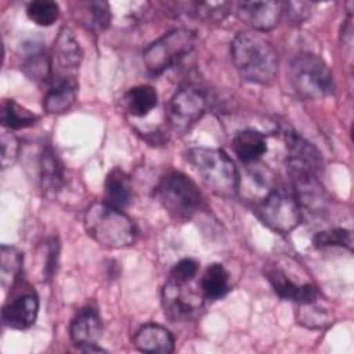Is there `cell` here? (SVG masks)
I'll list each match as a JSON object with an SVG mask.
<instances>
[{
  "instance_id": "obj_23",
  "label": "cell",
  "mask_w": 354,
  "mask_h": 354,
  "mask_svg": "<svg viewBox=\"0 0 354 354\" xmlns=\"http://www.w3.org/2000/svg\"><path fill=\"white\" fill-rule=\"evenodd\" d=\"M158 104V93L152 86L140 84L131 87L124 95V105L130 115L142 118L148 115Z\"/></svg>"
},
{
  "instance_id": "obj_29",
  "label": "cell",
  "mask_w": 354,
  "mask_h": 354,
  "mask_svg": "<svg viewBox=\"0 0 354 354\" xmlns=\"http://www.w3.org/2000/svg\"><path fill=\"white\" fill-rule=\"evenodd\" d=\"M194 7V14L206 22H220L230 12V3L227 1L195 3Z\"/></svg>"
},
{
  "instance_id": "obj_27",
  "label": "cell",
  "mask_w": 354,
  "mask_h": 354,
  "mask_svg": "<svg viewBox=\"0 0 354 354\" xmlns=\"http://www.w3.org/2000/svg\"><path fill=\"white\" fill-rule=\"evenodd\" d=\"M26 14L39 26H50L59 17V7L51 0H36L28 4Z\"/></svg>"
},
{
  "instance_id": "obj_31",
  "label": "cell",
  "mask_w": 354,
  "mask_h": 354,
  "mask_svg": "<svg viewBox=\"0 0 354 354\" xmlns=\"http://www.w3.org/2000/svg\"><path fill=\"white\" fill-rule=\"evenodd\" d=\"M196 272L198 263L194 259L185 257L174 264V267L170 271V279L180 283H188L196 275Z\"/></svg>"
},
{
  "instance_id": "obj_33",
  "label": "cell",
  "mask_w": 354,
  "mask_h": 354,
  "mask_svg": "<svg viewBox=\"0 0 354 354\" xmlns=\"http://www.w3.org/2000/svg\"><path fill=\"white\" fill-rule=\"evenodd\" d=\"M58 253H59V243L55 238L50 241L48 250H47V260H46V267H44V278L50 279L53 278L55 270H57V263H58Z\"/></svg>"
},
{
  "instance_id": "obj_7",
  "label": "cell",
  "mask_w": 354,
  "mask_h": 354,
  "mask_svg": "<svg viewBox=\"0 0 354 354\" xmlns=\"http://www.w3.org/2000/svg\"><path fill=\"white\" fill-rule=\"evenodd\" d=\"M257 216L270 230L278 234H289L299 225L301 212L293 194L275 189L259 203Z\"/></svg>"
},
{
  "instance_id": "obj_4",
  "label": "cell",
  "mask_w": 354,
  "mask_h": 354,
  "mask_svg": "<svg viewBox=\"0 0 354 354\" xmlns=\"http://www.w3.org/2000/svg\"><path fill=\"white\" fill-rule=\"evenodd\" d=\"M155 198L177 221L189 220L202 206V194L198 185L181 171L163 174L155 188Z\"/></svg>"
},
{
  "instance_id": "obj_15",
  "label": "cell",
  "mask_w": 354,
  "mask_h": 354,
  "mask_svg": "<svg viewBox=\"0 0 354 354\" xmlns=\"http://www.w3.org/2000/svg\"><path fill=\"white\" fill-rule=\"evenodd\" d=\"M39 313V299L35 293H25L10 300L1 310L3 324L12 329L30 328Z\"/></svg>"
},
{
  "instance_id": "obj_9",
  "label": "cell",
  "mask_w": 354,
  "mask_h": 354,
  "mask_svg": "<svg viewBox=\"0 0 354 354\" xmlns=\"http://www.w3.org/2000/svg\"><path fill=\"white\" fill-rule=\"evenodd\" d=\"M288 158L286 169L290 177L300 174H317L322 166V156L319 151L308 142L306 138L299 136L296 131L283 130L282 131Z\"/></svg>"
},
{
  "instance_id": "obj_30",
  "label": "cell",
  "mask_w": 354,
  "mask_h": 354,
  "mask_svg": "<svg viewBox=\"0 0 354 354\" xmlns=\"http://www.w3.org/2000/svg\"><path fill=\"white\" fill-rule=\"evenodd\" d=\"M301 310L299 314V322L307 328H324L330 324V315L328 311L315 306V300L307 304H300Z\"/></svg>"
},
{
  "instance_id": "obj_3",
  "label": "cell",
  "mask_w": 354,
  "mask_h": 354,
  "mask_svg": "<svg viewBox=\"0 0 354 354\" xmlns=\"http://www.w3.org/2000/svg\"><path fill=\"white\" fill-rule=\"evenodd\" d=\"M84 228L100 245L120 249L134 243L137 228L133 220L105 202L91 203L84 213Z\"/></svg>"
},
{
  "instance_id": "obj_6",
  "label": "cell",
  "mask_w": 354,
  "mask_h": 354,
  "mask_svg": "<svg viewBox=\"0 0 354 354\" xmlns=\"http://www.w3.org/2000/svg\"><path fill=\"white\" fill-rule=\"evenodd\" d=\"M195 44L196 35L189 29L178 28L165 33L152 41L142 53L147 71L152 75L165 72L187 57L194 50Z\"/></svg>"
},
{
  "instance_id": "obj_25",
  "label": "cell",
  "mask_w": 354,
  "mask_h": 354,
  "mask_svg": "<svg viewBox=\"0 0 354 354\" xmlns=\"http://www.w3.org/2000/svg\"><path fill=\"white\" fill-rule=\"evenodd\" d=\"M39 116L14 100H4L1 104V124L8 130H19L33 126Z\"/></svg>"
},
{
  "instance_id": "obj_20",
  "label": "cell",
  "mask_w": 354,
  "mask_h": 354,
  "mask_svg": "<svg viewBox=\"0 0 354 354\" xmlns=\"http://www.w3.org/2000/svg\"><path fill=\"white\" fill-rule=\"evenodd\" d=\"M232 148L241 162L253 163L267 152V140L263 133L246 129L236 133L232 140Z\"/></svg>"
},
{
  "instance_id": "obj_12",
  "label": "cell",
  "mask_w": 354,
  "mask_h": 354,
  "mask_svg": "<svg viewBox=\"0 0 354 354\" xmlns=\"http://www.w3.org/2000/svg\"><path fill=\"white\" fill-rule=\"evenodd\" d=\"M238 18L256 32H266L275 28L283 15L281 1H243L238 4Z\"/></svg>"
},
{
  "instance_id": "obj_22",
  "label": "cell",
  "mask_w": 354,
  "mask_h": 354,
  "mask_svg": "<svg viewBox=\"0 0 354 354\" xmlns=\"http://www.w3.org/2000/svg\"><path fill=\"white\" fill-rule=\"evenodd\" d=\"M201 290L209 300H218L230 290V275L223 264H210L202 275Z\"/></svg>"
},
{
  "instance_id": "obj_19",
  "label": "cell",
  "mask_w": 354,
  "mask_h": 354,
  "mask_svg": "<svg viewBox=\"0 0 354 354\" xmlns=\"http://www.w3.org/2000/svg\"><path fill=\"white\" fill-rule=\"evenodd\" d=\"M40 185L47 195H57L64 185V166L51 147H46L40 155Z\"/></svg>"
},
{
  "instance_id": "obj_14",
  "label": "cell",
  "mask_w": 354,
  "mask_h": 354,
  "mask_svg": "<svg viewBox=\"0 0 354 354\" xmlns=\"http://www.w3.org/2000/svg\"><path fill=\"white\" fill-rule=\"evenodd\" d=\"M101 317L98 311L91 306H86L79 310L71 321L69 336L79 350H83L88 346H95L101 337Z\"/></svg>"
},
{
  "instance_id": "obj_28",
  "label": "cell",
  "mask_w": 354,
  "mask_h": 354,
  "mask_svg": "<svg viewBox=\"0 0 354 354\" xmlns=\"http://www.w3.org/2000/svg\"><path fill=\"white\" fill-rule=\"evenodd\" d=\"M313 243L315 248H328V246H343L351 250L353 248V235L350 230L344 228H333L318 232L313 238Z\"/></svg>"
},
{
  "instance_id": "obj_18",
  "label": "cell",
  "mask_w": 354,
  "mask_h": 354,
  "mask_svg": "<svg viewBox=\"0 0 354 354\" xmlns=\"http://www.w3.org/2000/svg\"><path fill=\"white\" fill-rule=\"evenodd\" d=\"M104 198L105 203L120 210L130 205L133 199L131 181L129 174L120 167H115L108 173L104 183Z\"/></svg>"
},
{
  "instance_id": "obj_26",
  "label": "cell",
  "mask_w": 354,
  "mask_h": 354,
  "mask_svg": "<svg viewBox=\"0 0 354 354\" xmlns=\"http://www.w3.org/2000/svg\"><path fill=\"white\" fill-rule=\"evenodd\" d=\"M22 72L33 82L53 80V61L41 50H33L22 64Z\"/></svg>"
},
{
  "instance_id": "obj_11",
  "label": "cell",
  "mask_w": 354,
  "mask_h": 354,
  "mask_svg": "<svg viewBox=\"0 0 354 354\" xmlns=\"http://www.w3.org/2000/svg\"><path fill=\"white\" fill-rule=\"evenodd\" d=\"M162 306L165 315L171 321H188L202 307V300L185 289V283L169 279L162 289Z\"/></svg>"
},
{
  "instance_id": "obj_5",
  "label": "cell",
  "mask_w": 354,
  "mask_h": 354,
  "mask_svg": "<svg viewBox=\"0 0 354 354\" xmlns=\"http://www.w3.org/2000/svg\"><path fill=\"white\" fill-rule=\"evenodd\" d=\"M293 90L304 100H321L335 91V80L328 65L317 55L299 54L289 66Z\"/></svg>"
},
{
  "instance_id": "obj_10",
  "label": "cell",
  "mask_w": 354,
  "mask_h": 354,
  "mask_svg": "<svg viewBox=\"0 0 354 354\" xmlns=\"http://www.w3.org/2000/svg\"><path fill=\"white\" fill-rule=\"evenodd\" d=\"M83 59V50L76 40L72 29L62 28L53 47V79H75V72L79 69Z\"/></svg>"
},
{
  "instance_id": "obj_17",
  "label": "cell",
  "mask_w": 354,
  "mask_h": 354,
  "mask_svg": "<svg viewBox=\"0 0 354 354\" xmlns=\"http://www.w3.org/2000/svg\"><path fill=\"white\" fill-rule=\"evenodd\" d=\"M77 82L76 79H53L43 100V108L47 113L59 115L66 112L76 101Z\"/></svg>"
},
{
  "instance_id": "obj_24",
  "label": "cell",
  "mask_w": 354,
  "mask_h": 354,
  "mask_svg": "<svg viewBox=\"0 0 354 354\" xmlns=\"http://www.w3.org/2000/svg\"><path fill=\"white\" fill-rule=\"evenodd\" d=\"M24 266V254L15 246L3 245L0 249V282L10 289L18 281Z\"/></svg>"
},
{
  "instance_id": "obj_16",
  "label": "cell",
  "mask_w": 354,
  "mask_h": 354,
  "mask_svg": "<svg viewBox=\"0 0 354 354\" xmlns=\"http://www.w3.org/2000/svg\"><path fill=\"white\" fill-rule=\"evenodd\" d=\"M134 346L142 353L169 354L174 350V337L169 329L158 324L141 326L134 336Z\"/></svg>"
},
{
  "instance_id": "obj_13",
  "label": "cell",
  "mask_w": 354,
  "mask_h": 354,
  "mask_svg": "<svg viewBox=\"0 0 354 354\" xmlns=\"http://www.w3.org/2000/svg\"><path fill=\"white\" fill-rule=\"evenodd\" d=\"M266 278L268 279L274 292L283 300H290L297 304H307L318 297V290L314 283H296L278 267L268 268L266 271Z\"/></svg>"
},
{
  "instance_id": "obj_21",
  "label": "cell",
  "mask_w": 354,
  "mask_h": 354,
  "mask_svg": "<svg viewBox=\"0 0 354 354\" xmlns=\"http://www.w3.org/2000/svg\"><path fill=\"white\" fill-rule=\"evenodd\" d=\"M77 18L90 30L101 33L111 24V7L106 1L77 3Z\"/></svg>"
},
{
  "instance_id": "obj_2",
  "label": "cell",
  "mask_w": 354,
  "mask_h": 354,
  "mask_svg": "<svg viewBox=\"0 0 354 354\" xmlns=\"http://www.w3.org/2000/svg\"><path fill=\"white\" fill-rule=\"evenodd\" d=\"M187 159L213 194L225 199L236 196L239 173L232 159L223 149L195 147L188 151Z\"/></svg>"
},
{
  "instance_id": "obj_8",
  "label": "cell",
  "mask_w": 354,
  "mask_h": 354,
  "mask_svg": "<svg viewBox=\"0 0 354 354\" xmlns=\"http://www.w3.org/2000/svg\"><path fill=\"white\" fill-rule=\"evenodd\" d=\"M206 111V97L194 87L180 88L167 102L166 115L170 126L177 131H187Z\"/></svg>"
},
{
  "instance_id": "obj_32",
  "label": "cell",
  "mask_w": 354,
  "mask_h": 354,
  "mask_svg": "<svg viewBox=\"0 0 354 354\" xmlns=\"http://www.w3.org/2000/svg\"><path fill=\"white\" fill-rule=\"evenodd\" d=\"M19 152V141L12 133L1 134V166L3 169L10 167Z\"/></svg>"
},
{
  "instance_id": "obj_1",
  "label": "cell",
  "mask_w": 354,
  "mask_h": 354,
  "mask_svg": "<svg viewBox=\"0 0 354 354\" xmlns=\"http://www.w3.org/2000/svg\"><path fill=\"white\" fill-rule=\"evenodd\" d=\"M231 58L239 75L248 82L267 84L277 76L278 54L272 43L256 30H243L234 37Z\"/></svg>"
}]
</instances>
